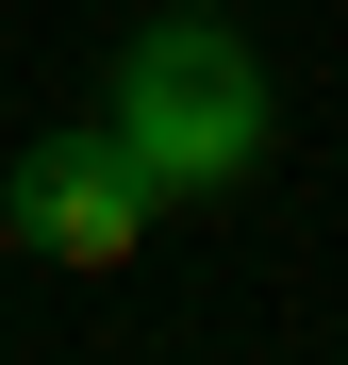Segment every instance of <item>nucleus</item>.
<instances>
[{"mask_svg": "<svg viewBox=\"0 0 348 365\" xmlns=\"http://www.w3.org/2000/svg\"><path fill=\"white\" fill-rule=\"evenodd\" d=\"M199 17H232V0H199Z\"/></svg>", "mask_w": 348, "mask_h": 365, "instance_id": "obj_3", "label": "nucleus"}, {"mask_svg": "<svg viewBox=\"0 0 348 365\" xmlns=\"http://www.w3.org/2000/svg\"><path fill=\"white\" fill-rule=\"evenodd\" d=\"M100 133L149 166V200L183 216V200H232V182H265L282 150V100L265 67L232 50V17H199V0H166V17L116 50V100H100Z\"/></svg>", "mask_w": 348, "mask_h": 365, "instance_id": "obj_1", "label": "nucleus"}, {"mask_svg": "<svg viewBox=\"0 0 348 365\" xmlns=\"http://www.w3.org/2000/svg\"><path fill=\"white\" fill-rule=\"evenodd\" d=\"M0 232H17L33 266H67V282H116L166 232V200H149V166L116 150V133H33L17 182H0Z\"/></svg>", "mask_w": 348, "mask_h": 365, "instance_id": "obj_2", "label": "nucleus"}]
</instances>
